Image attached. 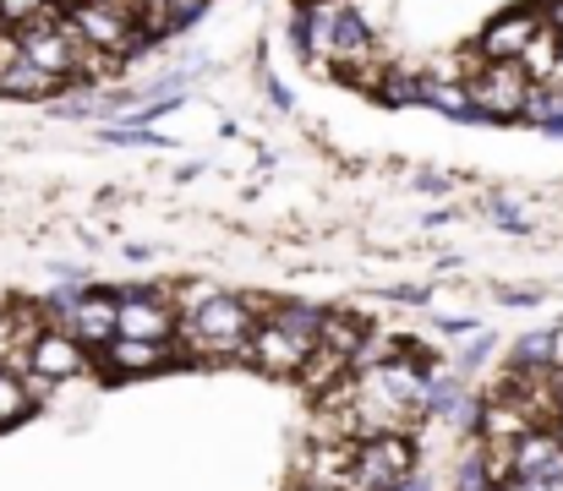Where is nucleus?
Here are the masks:
<instances>
[{
	"label": "nucleus",
	"mask_w": 563,
	"mask_h": 491,
	"mask_svg": "<svg viewBox=\"0 0 563 491\" xmlns=\"http://www.w3.org/2000/svg\"><path fill=\"white\" fill-rule=\"evenodd\" d=\"M263 323H268V301L219 295L213 306L191 312L181 323V349H191L197 360H246V349H252Z\"/></svg>",
	"instance_id": "1"
},
{
	"label": "nucleus",
	"mask_w": 563,
	"mask_h": 491,
	"mask_svg": "<svg viewBox=\"0 0 563 491\" xmlns=\"http://www.w3.org/2000/svg\"><path fill=\"white\" fill-rule=\"evenodd\" d=\"M66 22L77 27L88 49H104V55H132L137 44H148L137 0H71Z\"/></svg>",
	"instance_id": "2"
},
{
	"label": "nucleus",
	"mask_w": 563,
	"mask_h": 491,
	"mask_svg": "<svg viewBox=\"0 0 563 491\" xmlns=\"http://www.w3.org/2000/svg\"><path fill=\"white\" fill-rule=\"evenodd\" d=\"M405 476H416V437L388 432V437H367L356 448V470H351L345 491H394Z\"/></svg>",
	"instance_id": "3"
},
{
	"label": "nucleus",
	"mask_w": 563,
	"mask_h": 491,
	"mask_svg": "<svg viewBox=\"0 0 563 491\" xmlns=\"http://www.w3.org/2000/svg\"><path fill=\"white\" fill-rule=\"evenodd\" d=\"M465 88H471V99L487 121H520L526 99H531V77L520 71V60H487Z\"/></svg>",
	"instance_id": "4"
},
{
	"label": "nucleus",
	"mask_w": 563,
	"mask_h": 491,
	"mask_svg": "<svg viewBox=\"0 0 563 491\" xmlns=\"http://www.w3.org/2000/svg\"><path fill=\"white\" fill-rule=\"evenodd\" d=\"M16 33H22V55H27L33 66H44V71L60 77V82L77 77L88 44L77 38V27H71L66 16H49V22H33V27H16Z\"/></svg>",
	"instance_id": "5"
},
{
	"label": "nucleus",
	"mask_w": 563,
	"mask_h": 491,
	"mask_svg": "<svg viewBox=\"0 0 563 491\" xmlns=\"http://www.w3.org/2000/svg\"><path fill=\"white\" fill-rule=\"evenodd\" d=\"M181 312L165 290H126L121 295V338H143V344H176L181 338Z\"/></svg>",
	"instance_id": "6"
},
{
	"label": "nucleus",
	"mask_w": 563,
	"mask_h": 491,
	"mask_svg": "<svg viewBox=\"0 0 563 491\" xmlns=\"http://www.w3.org/2000/svg\"><path fill=\"white\" fill-rule=\"evenodd\" d=\"M88 355H93V349H88L82 338H71L66 327H44V333L33 338V349H27L16 366L60 388V382H71V377H82V371H88Z\"/></svg>",
	"instance_id": "7"
},
{
	"label": "nucleus",
	"mask_w": 563,
	"mask_h": 491,
	"mask_svg": "<svg viewBox=\"0 0 563 491\" xmlns=\"http://www.w3.org/2000/svg\"><path fill=\"white\" fill-rule=\"evenodd\" d=\"M542 27H548V16H542V11H531V5H515V11L493 16V22L482 27V38H476V44H482V55H487V60H520Z\"/></svg>",
	"instance_id": "8"
},
{
	"label": "nucleus",
	"mask_w": 563,
	"mask_h": 491,
	"mask_svg": "<svg viewBox=\"0 0 563 491\" xmlns=\"http://www.w3.org/2000/svg\"><path fill=\"white\" fill-rule=\"evenodd\" d=\"M60 327H66L71 338H82L88 349L104 355V349L121 338V295H82V306H77Z\"/></svg>",
	"instance_id": "9"
},
{
	"label": "nucleus",
	"mask_w": 563,
	"mask_h": 491,
	"mask_svg": "<svg viewBox=\"0 0 563 491\" xmlns=\"http://www.w3.org/2000/svg\"><path fill=\"white\" fill-rule=\"evenodd\" d=\"M307 344H296L290 333H279L274 323L257 327V338H252V349H246V360L263 371V377H301V366H307Z\"/></svg>",
	"instance_id": "10"
},
{
	"label": "nucleus",
	"mask_w": 563,
	"mask_h": 491,
	"mask_svg": "<svg viewBox=\"0 0 563 491\" xmlns=\"http://www.w3.org/2000/svg\"><path fill=\"white\" fill-rule=\"evenodd\" d=\"M170 349H176V344H143V338H115V344L104 349V366H110L115 377H148V371H159V366L170 360Z\"/></svg>",
	"instance_id": "11"
},
{
	"label": "nucleus",
	"mask_w": 563,
	"mask_h": 491,
	"mask_svg": "<svg viewBox=\"0 0 563 491\" xmlns=\"http://www.w3.org/2000/svg\"><path fill=\"white\" fill-rule=\"evenodd\" d=\"M323 306H312V301H274L268 306V323L279 327V333H290L296 344H307V349H318V338H323Z\"/></svg>",
	"instance_id": "12"
},
{
	"label": "nucleus",
	"mask_w": 563,
	"mask_h": 491,
	"mask_svg": "<svg viewBox=\"0 0 563 491\" xmlns=\"http://www.w3.org/2000/svg\"><path fill=\"white\" fill-rule=\"evenodd\" d=\"M427 110H438V115H449V121H471V126L487 121V115L476 110L471 88H465V82H449V77H427Z\"/></svg>",
	"instance_id": "13"
},
{
	"label": "nucleus",
	"mask_w": 563,
	"mask_h": 491,
	"mask_svg": "<svg viewBox=\"0 0 563 491\" xmlns=\"http://www.w3.org/2000/svg\"><path fill=\"white\" fill-rule=\"evenodd\" d=\"M509 360H515L509 371H520V377H548V371L559 366V327L526 333V338L515 344V355H509Z\"/></svg>",
	"instance_id": "14"
},
{
	"label": "nucleus",
	"mask_w": 563,
	"mask_h": 491,
	"mask_svg": "<svg viewBox=\"0 0 563 491\" xmlns=\"http://www.w3.org/2000/svg\"><path fill=\"white\" fill-rule=\"evenodd\" d=\"M373 338V323L367 317H351V312H329L323 317V349H334V355H345V360H356L362 355V344Z\"/></svg>",
	"instance_id": "15"
},
{
	"label": "nucleus",
	"mask_w": 563,
	"mask_h": 491,
	"mask_svg": "<svg viewBox=\"0 0 563 491\" xmlns=\"http://www.w3.org/2000/svg\"><path fill=\"white\" fill-rule=\"evenodd\" d=\"M33 410H38V399H33L27 377H22L16 366H0V432L16 426V421H27Z\"/></svg>",
	"instance_id": "16"
},
{
	"label": "nucleus",
	"mask_w": 563,
	"mask_h": 491,
	"mask_svg": "<svg viewBox=\"0 0 563 491\" xmlns=\"http://www.w3.org/2000/svg\"><path fill=\"white\" fill-rule=\"evenodd\" d=\"M55 88H60V77H49V71L33 66V60H22V66H11V71L0 77V93H5V99H55Z\"/></svg>",
	"instance_id": "17"
},
{
	"label": "nucleus",
	"mask_w": 563,
	"mask_h": 491,
	"mask_svg": "<svg viewBox=\"0 0 563 491\" xmlns=\"http://www.w3.org/2000/svg\"><path fill=\"white\" fill-rule=\"evenodd\" d=\"M559 49H563V33L559 27H542V33L531 38V49L520 55V71H526L531 82H553V71H559Z\"/></svg>",
	"instance_id": "18"
},
{
	"label": "nucleus",
	"mask_w": 563,
	"mask_h": 491,
	"mask_svg": "<svg viewBox=\"0 0 563 491\" xmlns=\"http://www.w3.org/2000/svg\"><path fill=\"white\" fill-rule=\"evenodd\" d=\"M526 126H542L548 137H563V93L548 82H531V99H526Z\"/></svg>",
	"instance_id": "19"
},
{
	"label": "nucleus",
	"mask_w": 563,
	"mask_h": 491,
	"mask_svg": "<svg viewBox=\"0 0 563 491\" xmlns=\"http://www.w3.org/2000/svg\"><path fill=\"white\" fill-rule=\"evenodd\" d=\"M377 99H383L388 110H405V104H427V77H416V71H399V66H388V77H383Z\"/></svg>",
	"instance_id": "20"
},
{
	"label": "nucleus",
	"mask_w": 563,
	"mask_h": 491,
	"mask_svg": "<svg viewBox=\"0 0 563 491\" xmlns=\"http://www.w3.org/2000/svg\"><path fill=\"white\" fill-rule=\"evenodd\" d=\"M345 371H351V360H345V355H334V349H323V344H318V349H312V355H307V366H301V382H307V388H312V393H329V388H334V382H340V377H345Z\"/></svg>",
	"instance_id": "21"
},
{
	"label": "nucleus",
	"mask_w": 563,
	"mask_h": 491,
	"mask_svg": "<svg viewBox=\"0 0 563 491\" xmlns=\"http://www.w3.org/2000/svg\"><path fill=\"white\" fill-rule=\"evenodd\" d=\"M454 491H498L493 470H487V443L476 437L465 454H460V470H454Z\"/></svg>",
	"instance_id": "22"
},
{
	"label": "nucleus",
	"mask_w": 563,
	"mask_h": 491,
	"mask_svg": "<svg viewBox=\"0 0 563 491\" xmlns=\"http://www.w3.org/2000/svg\"><path fill=\"white\" fill-rule=\"evenodd\" d=\"M49 16H66V11H55V0H0V22H11V27H33Z\"/></svg>",
	"instance_id": "23"
},
{
	"label": "nucleus",
	"mask_w": 563,
	"mask_h": 491,
	"mask_svg": "<svg viewBox=\"0 0 563 491\" xmlns=\"http://www.w3.org/2000/svg\"><path fill=\"white\" fill-rule=\"evenodd\" d=\"M27 55H22V33L11 27V22H0V77L11 71V66H22Z\"/></svg>",
	"instance_id": "24"
},
{
	"label": "nucleus",
	"mask_w": 563,
	"mask_h": 491,
	"mask_svg": "<svg viewBox=\"0 0 563 491\" xmlns=\"http://www.w3.org/2000/svg\"><path fill=\"white\" fill-rule=\"evenodd\" d=\"M104 143H126V148H159V137H154V132H143V126H104Z\"/></svg>",
	"instance_id": "25"
},
{
	"label": "nucleus",
	"mask_w": 563,
	"mask_h": 491,
	"mask_svg": "<svg viewBox=\"0 0 563 491\" xmlns=\"http://www.w3.org/2000/svg\"><path fill=\"white\" fill-rule=\"evenodd\" d=\"M493 224H498V230H515V235L531 230V219H526L520 208H509V202H493Z\"/></svg>",
	"instance_id": "26"
},
{
	"label": "nucleus",
	"mask_w": 563,
	"mask_h": 491,
	"mask_svg": "<svg viewBox=\"0 0 563 491\" xmlns=\"http://www.w3.org/2000/svg\"><path fill=\"white\" fill-rule=\"evenodd\" d=\"M509 491H553V481H542V476H515Z\"/></svg>",
	"instance_id": "27"
},
{
	"label": "nucleus",
	"mask_w": 563,
	"mask_h": 491,
	"mask_svg": "<svg viewBox=\"0 0 563 491\" xmlns=\"http://www.w3.org/2000/svg\"><path fill=\"white\" fill-rule=\"evenodd\" d=\"M394 491H432V481H427V476L416 470V476H405V481H399V487H394Z\"/></svg>",
	"instance_id": "28"
},
{
	"label": "nucleus",
	"mask_w": 563,
	"mask_h": 491,
	"mask_svg": "<svg viewBox=\"0 0 563 491\" xmlns=\"http://www.w3.org/2000/svg\"><path fill=\"white\" fill-rule=\"evenodd\" d=\"M296 491H340V487H296Z\"/></svg>",
	"instance_id": "29"
},
{
	"label": "nucleus",
	"mask_w": 563,
	"mask_h": 491,
	"mask_svg": "<svg viewBox=\"0 0 563 491\" xmlns=\"http://www.w3.org/2000/svg\"><path fill=\"white\" fill-rule=\"evenodd\" d=\"M301 5H329V0H301Z\"/></svg>",
	"instance_id": "30"
},
{
	"label": "nucleus",
	"mask_w": 563,
	"mask_h": 491,
	"mask_svg": "<svg viewBox=\"0 0 563 491\" xmlns=\"http://www.w3.org/2000/svg\"><path fill=\"white\" fill-rule=\"evenodd\" d=\"M553 491H563V476H559V481H553Z\"/></svg>",
	"instance_id": "31"
},
{
	"label": "nucleus",
	"mask_w": 563,
	"mask_h": 491,
	"mask_svg": "<svg viewBox=\"0 0 563 491\" xmlns=\"http://www.w3.org/2000/svg\"><path fill=\"white\" fill-rule=\"evenodd\" d=\"M498 491H509V487H498Z\"/></svg>",
	"instance_id": "32"
},
{
	"label": "nucleus",
	"mask_w": 563,
	"mask_h": 491,
	"mask_svg": "<svg viewBox=\"0 0 563 491\" xmlns=\"http://www.w3.org/2000/svg\"><path fill=\"white\" fill-rule=\"evenodd\" d=\"M0 317H5V312H0Z\"/></svg>",
	"instance_id": "33"
}]
</instances>
